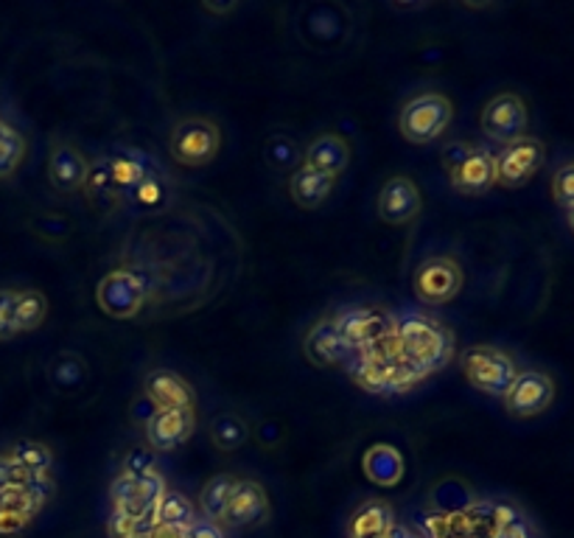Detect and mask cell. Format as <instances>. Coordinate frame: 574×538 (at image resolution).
<instances>
[{
    "label": "cell",
    "instance_id": "obj_18",
    "mask_svg": "<svg viewBox=\"0 0 574 538\" xmlns=\"http://www.w3.org/2000/svg\"><path fill=\"white\" fill-rule=\"evenodd\" d=\"M143 398L155 409H194V404H197V393L191 384L168 367L146 373Z\"/></svg>",
    "mask_w": 574,
    "mask_h": 538
},
{
    "label": "cell",
    "instance_id": "obj_20",
    "mask_svg": "<svg viewBox=\"0 0 574 538\" xmlns=\"http://www.w3.org/2000/svg\"><path fill=\"white\" fill-rule=\"evenodd\" d=\"M110 174L118 194L124 199L130 197L135 188H141L146 179L157 177V174L163 172L152 157H146L143 152H137V149H118L115 155L110 157Z\"/></svg>",
    "mask_w": 574,
    "mask_h": 538
},
{
    "label": "cell",
    "instance_id": "obj_7",
    "mask_svg": "<svg viewBox=\"0 0 574 538\" xmlns=\"http://www.w3.org/2000/svg\"><path fill=\"white\" fill-rule=\"evenodd\" d=\"M96 300L104 315L115 317V320H130V317L141 315L146 306L148 284L137 270H112L96 286Z\"/></svg>",
    "mask_w": 574,
    "mask_h": 538
},
{
    "label": "cell",
    "instance_id": "obj_30",
    "mask_svg": "<svg viewBox=\"0 0 574 538\" xmlns=\"http://www.w3.org/2000/svg\"><path fill=\"white\" fill-rule=\"evenodd\" d=\"M25 152H29V143H25L23 132L9 124L7 118H0V179L14 177Z\"/></svg>",
    "mask_w": 574,
    "mask_h": 538
},
{
    "label": "cell",
    "instance_id": "obj_23",
    "mask_svg": "<svg viewBox=\"0 0 574 538\" xmlns=\"http://www.w3.org/2000/svg\"><path fill=\"white\" fill-rule=\"evenodd\" d=\"M362 469H365L367 480L376 483L378 488H396L404 480V454L396 446L376 443L362 458Z\"/></svg>",
    "mask_w": 574,
    "mask_h": 538
},
{
    "label": "cell",
    "instance_id": "obj_12",
    "mask_svg": "<svg viewBox=\"0 0 574 538\" xmlns=\"http://www.w3.org/2000/svg\"><path fill=\"white\" fill-rule=\"evenodd\" d=\"M334 322L351 351L373 345L393 331V315L378 306H345L340 315H334Z\"/></svg>",
    "mask_w": 574,
    "mask_h": 538
},
{
    "label": "cell",
    "instance_id": "obj_32",
    "mask_svg": "<svg viewBox=\"0 0 574 538\" xmlns=\"http://www.w3.org/2000/svg\"><path fill=\"white\" fill-rule=\"evenodd\" d=\"M85 362H81L76 353H63V356H56V362L51 365V378H54L59 387H76V384L85 378Z\"/></svg>",
    "mask_w": 574,
    "mask_h": 538
},
{
    "label": "cell",
    "instance_id": "obj_21",
    "mask_svg": "<svg viewBox=\"0 0 574 538\" xmlns=\"http://www.w3.org/2000/svg\"><path fill=\"white\" fill-rule=\"evenodd\" d=\"M303 166L336 179L351 166V143L342 135H336V132H322V135H317L314 141L306 146Z\"/></svg>",
    "mask_w": 574,
    "mask_h": 538
},
{
    "label": "cell",
    "instance_id": "obj_3",
    "mask_svg": "<svg viewBox=\"0 0 574 538\" xmlns=\"http://www.w3.org/2000/svg\"><path fill=\"white\" fill-rule=\"evenodd\" d=\"M451 121H454V105L445 94H420L398 112V130L409 143H418V146L443 138Z\"/></svg>",
    "mask_w": 574,
    "mask_h": 538
},
{
    "label": "cell",
    "instance_id": "obj_33",
    "mask_svg": "<svg viewBox=\"0 0 574 538\" xmlns=\"http://www.w3.org/2000/svg\"><path fill=\"white\" fill-rule=\"evenodd\" d=\"M121 471L130 476H137V480H141V476H148V474H157L155 452H152L148 446H137V449H132V452L124 458Z\"/></svg>",
    "mask_w": 574,
    "mask_h": 538
},
{
    "label": "cell",
    "instance_id": "obj_31",
    "mask_svg": "<svg viewBox=\"0 0 574 538\" xmlns=\"http://www.w3.org/2000/svg\"><path fill=\"white\" fill-rule=\"evenodd\" d=\"M155 527V519H141V516H126L110 510V519H107V530L110 538H146Z\"/></svg>",
    "mask_w": 574,
    "mask_h": 538
},
{
    "label": "cell",
    "instance_id": "obj_19",
    "mask_svg": "<svg viewBox=\"0 0 574 538\" xmlns=\"http://www.w3.org/2000/svg\"><path fill=\"white\" fill-rule=\"evenodd\" d=\"M269 516V494L258 480H241L235 483L233 496H230L224 525L235 530H247V527L261 525Z\"/></svg>",
    "mask_w": 574,
    "mask_h": 538
},
{
    "label": "cell",
    "instance_id": "obj_40",
    "mask_svg": "<svg viewBox=\"0 0 574 538\" xmlns=\"http://www.w3.org/2000/svg\"><path fill=\"white\" fill-rule=\"evenodd\" d=\"M566 224H569V230L574 233V205L572 208H566Z\"/></svg>",
    "mask_w": 574,
    "mask_h": 538
},
{
    "label": "cell",
    "instance_id": "obj_35",
    "mask_svg": "<svg viewBox=\"0 0 574 538\" xmlns=\"http://www.w3.org/2000/svg\"><path fill=\"white\" fill-rule=\"evenodd\" d=\"M32 480V476L25 474L18 463L12 460V454L3 452L0 454V494H7V491L18 488V485H25Z\"/></svg>",
    "mask_w": 574,
    "mask_h": 538
},
{
    "label": "cell",
    "instance_id": "obj_22",
    "mask_svg": "<svg viewBox=\"0 0 574 538\" xmlns=\"http://www.w3.org/2000/svg\"><path fill=\"white\" fill-rule=\"evenodd\" d=\"M334 186H336L334 177L314 172V168L309 166H300L295 174H291L289 194L300 208H306V211H317V208H322V205L331 199Z\"/></svg>",
    "mask_w": 574,
    "mask_h": 538
},
{
    "label": "cell",
    "instance_id": "obj_28",
    "mask_svg": "<svg viewBox=\"0 0 574 538\" xmlns=\"http://www.w3.org/2000/svg\"><path fill=\"white\" fill-rule=\"evenodd\" d=\"M208 432H210V440H213V446H217L219 452H235V449H241V446L250 440L247 421H244V418H239V415H233V413L217 415V418L210 421Z\"/></svg>",
    "mask_w": 574,
    "mask_h": 538
},
{
    "label": "cell",
    "instance_id": "obj_5",
    "mask_svg": "<svg viewBox=\"0 0 574 538\" xmlns=\"http://www.w3.org/2000/svg\"><path fill=\"white\" fill-rule=\"evenodd\" d=\"M168 152L174 163L186 168H202L222 152V130L210 118L188 116L177 121L168 138Z\"/></svg>",
    "mask_w": 574,
    "mask_h": 538
},
{
    "label": "cell",
    "instance_id": "obj_1",
    "mask_svg": "<svg viewBox=\"0 0 574 538\" xmlns=\"http://www.w3.org/2000/svg\"><path fill=\"white\" fill-rule=\"evenodd\" d=\"M345 367L353 382L373 396H401L423 382V376L401 356L393 331L373 345L351 351Z\"/></svg>",
    "mask_w": 574,
    "mask_h": 538
},
{
    "label": "cell",
    "instance_id": "obj_17",
    "mask_svg": "<svg viewBox=\"0 0 574 538\" xmlns=\"http://www.w3.org/2000/svg\"><path fill=\"white\" fill-rule=\"evenodd\" d=\"M303 353L311 365L336 367L347 362V356H351V345H347L345 337L340 334L334 317H320V320L309 328V334H306Z\"/></svg>",
    "mask_w": 574,
    "mask_h": 538
},
{
    "label": "cell",
    "instance_id": "obj_16",
    "mask_svg": "<svg viewBox=\"0 0 574 538\" xmlns=\"http://www.w3.org/2000/svg\"><path fill=\"white\" fill-rule=\"evenodd\" d=\"M420 208H423V197H420V188L415 186V179L398 174V177H389L382 186V194H378V217L384 222L407 224L420 217Z\"/></svg>",
    "mask_w": 574,
    "mask_h": 538
},
{
    "label": "cell",
    "instance_id": "obj_25",
    "mask_svg": "<svg viewBox=\"0 0 574 538\" xmlns=\"http://www.w3.org/2000/svg\"><path fill=\"white\" fill-rule=\"evenodd\" d=\"M235 483H239V476L235 474H217L210 476L208 483L202 485L199 491V516L213 525L224 521V514H228V505H230V496H233Z\"/></svg>",
    "mask_w": 574,
    "mask_h": 538
},
{
    "label": "cell",
    "instance_id": "obj_8",
    "mask_svg": "<svg viewBox=\"0 0 574 538\" xmlns=\"http://www.w3.org/2000/svg\"><path fill=\"white\" fill-rule=\"evenodd\" d=\"M463 266L451 255H432V259L420 261L412 278L415 295H418L420 304L427 306L451 304L463 292Z\"/></svg>",
    "mask_w": 574,
    "mask_h": 538
},
{
    "label": "cell",
    "instance_id": "obj_6",
    "mask_svg": "<svg viewBox=\"0 0 574 538\" xmlns=\"http://www.w3.org/2000/svg\"><path fill=\"white\" fill-rule=\"evenodd\" d=\"M48 320V297L40 289H0V342L32 334Z\"/></svg>",
    "mask_w": 574,
    "mask_h": 538
},
{
    "label": "cell",
    "instance_id": "obj_26",
    "mask_svg": "<svg viewBox=\"0 0 574 538\" xmlns=\"http://www.w3.org/2000/svg\"><path fill=\"white\" fill-rule=\"evenodd\" d=\"M155 525H163V527H179V530H191L194 521L199 519L197 514V505H194L191 499H188L183 491H174V488H166L163 491V496L157 499L155 505Z\"/></svg>",
    "mask_w": 574,
    "mask_h": 538
},
{
    "label": "cell",
    "instance_id": "obj_13",
    "mask_svg": "<svg viewBox=\"0 0 574 538\" xmlns=\"http://www.w3.org/2000/svg\"><path fill=\"white\" fill-rule=\"evenodd\" d=\"M451 188L463 197H479L496 186L494 152L482 146H468L457 161L449 166Z\"/></svg>",
    "mask_w": 574,
    "mask_h": 538
},
{
    "label": "cell",
    "instance_id": "obj_2",
    "mask_svg": "<svg viewBox=\"0 0 574 538\" xmlns=\"http://www.w3.org/2000/svg\"><path fill=\"white\" fill-rule=\"evenodd\" d=\"M393 334L409 365L427 378L454 359V337L440 320L420 311L393 315Z\"/></svg>",
    "mask_w": 574,
    "mask_h": 538
},
{
    "label": "cell",
    "instance_id": "obj_29",
    "mask_svg": "<svg viewBox=\"0 0 574 538\" xmlns=\"http://www.w3.org/2000/svg\"><path fill=\"white\" fill-rule=\"evenodd\" d=\"M9 454L29 476H51V469H54V452L40 440H18Z\"/></svg>",
    "mask_w": 574,
    "mask_h": 538
},
{
    "label": "cell",
    "instance_id": "obj_11",
    "mask_svg": "<svg viewBox=\"0 0 574 538\" xmlns=\"http://www.w3.org/2000/svg\"><path fill=\"white\" fill-rule=\"evenodd\" d=\"M527 124H530V110H527V101L519 94L505 90V94H496L488 105L482 107V135L501 143V146L516 141V138H525Z\"/></svg>",
    "mask_w": 574,
    "mask_h": 538
},
{
    "label": "cell",
    "instance_id": "obj_37",
    "mask_svg": "<svg viewBox=\"0 0 574 538\" xmlns=\"http://www.w3.org/2000/svg\"><path fill=\"white\" fill-rule=\"evenodd\" d=\"M188 538H224V532L219 530V525H213V521L199 516V519L194 521L191 530H188Z\"/></svg>",
    "mask_w": 574,
    "mask_h": 538
},
{
    "label": "cell",
    "instance_id": "obj_27",
    "mask_svg": "<svg viewBox=\"0 0 574 538\" xmlns=\"http://www.w3.org/2000/svg\"><path fill=\"white\" fill-rule=\"evenodd\" d=\"M85 191L87 197L93 199L96 208L101 211H115L118 202H121V194H118L115 183H112L110 174V157H101V161L90 163V172H87L85 179Z\"/></svg>",
    "mask_w": 574,
    "mask_h": 538
},
{
    "label": "cell",
    "instance_id": "obj_24",
    "mask_svg": "<svg viewBox=\"0 0 574 538\" xmlns=\"http://www.w3.org/2000/svg\"><path fill=\"white\" fill-rule=\"evenodd\" d=\"M393 516V507L384 499L365 502L351 519V538H387L396 527Z\"/></svg>",
    "mask_w": 574,
    "mask_h": 538
},
{
    "label": "cell",
    "instance_id": "obj_4",
    "mask_svg": "<svg viewBox=\"0 0 574 538\" xmlns=\"http://www.w3.org/2000/svg\"><path fill=\"white\" fill-rule=\"evenodd\" d=\"M460 365H463L465 382H468L474 391L494 398H505L507 391L512 387V382H516V376H519L516 359L494 345L468 348V351L463 353V359H460Z\"/></svg>",
    "mask_w": 574,
    "mask_h": 538
},
{
    "label": "cell",
    "instance_id": "obj_36",
    "mask_svg": "<svg viewBox=\"0 0 574 538\" xmlns=\"http://www.w3.org/2000/svg\"><path fill=\"white\" fill-rule=\"evenodd\" d=\"M269 157H272V163H275V166H291V163L297 161L295 143L289 141L286 146H278V141H275L269 146Z\"/></svg>",
    "mask_w": 574,
    "mask_h": 538
},
{
    "label": "cell",
    "instance_id": "obj_39",
    "mask_svg": "<svg viewBox=\"0 0 574 538\" xmlns=\"http://www.w3.org/2000/svg\"><path fill=\"white\" fill-rule=\"evenodd\" d=\"M235 3H228V7H213V3H205V12H213V14H230L235 12Z\"/></svg>",
    "mask_w": 574,
    "mask_h": 538
},
{
    "label": "cell",
    "instance_id": "obj_9",
    "mask_svg": "<svg viewBox=\"0 0 574 538\" xmlns=\"http://www.w3.org/2000/svg\"><path fill=\"white\" fill-rule=\"evenodd\" d=\"M496 161V186L521 188L543 168L547 161V146L538 138L525 135L505 143L494 155Z\"/></svg>",
    "mask_w": 574,
    "mask_h": 538
},
{
    "label": "cell",
    "instance_id": "obj_10",
    "mask_svg": "<svg viewBox=\"0 0 574 538\" xmlns=\"http://www.w3.org/2000/svg\"><path fill=\"white\" fill-rule=\"evenodd\" d=\"M555 396L558 387L550 373L519 371V376H516V382H512V387L501 402H505V409L510 418L530 421V418H538V415L547 413L555 404Z\"/></svg>",
    "mask_w": 574,
    "mask_h": 538
},
{
    "label": "cell",
    "instance_id": "obj_15",
    "mask_svg": "<svg viewBox=\"0 0 574 538\" xmlns=\"http://www.w3.org/2000/svg\"><path fill=\"white\" fill-rule=\"evenodd\" d=\"M90 161L76 143L54 141L48 152V179L59 194H76L85 188Z\"/></svg>",
    "mask_w": 574,
    "mask_h": 538
},
{
    "label": "cell",
    "instance_id": "obj_14",
    "mask_svg": "<svg viewBox=\"0 0 574 538\" xmlns=\"http://www.w3.org/2000/svg\"><path fill=\"white\" fill-rule=\"evenodd\" d=\"M197 429L194 409H155L146 418V440L152 452H174Z\"/></svg>",
    "mask_w": 574,
    "mask_h": 538
},
{
    "label": "cell",
    "instance_id": "obj_34",
    "mask_svg": "<svg viewBox=\"0 0 574 538\" xmlns=\"http://www.w3.org/2000/svg\"><path fill=\"white\" fill-rule=\"evenodd\" d=\"M552 199L561 205L563 211L574 205V161L558 168L555 177H552Z\"/></svg>",
    "mask_w": 574,
    "mask_h": 538
},
{
    "label": "cell",
    "instance_id": "obj_38",
    "mask_svg": "<svg viewBox=\"0 0 574 538\" xmlns=\"http://www.w3.org/2000/svg\"><path fill=\"white\" fill-rule=\"evenodd\" d=\"M146 538H188V530H179V527H163L155 525Z\"/></svg>",
    "mask_w": 574,
    "mask_h": 538
}]
</instances>
